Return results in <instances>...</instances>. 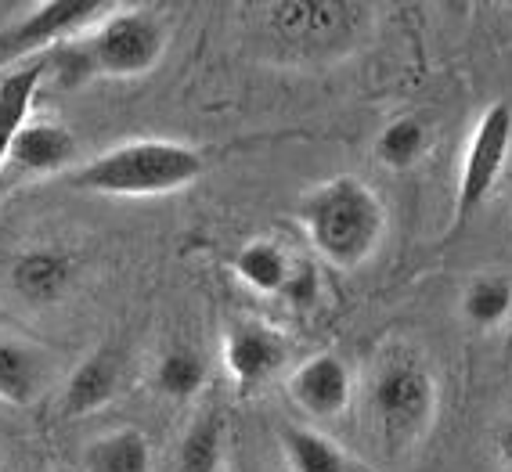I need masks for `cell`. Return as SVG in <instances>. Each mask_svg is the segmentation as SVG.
I'll use <instances>...</instances> for the list:
<instances>
[{
	"mask_svg": "<svg viewBox=\"0 0 512 472\" xmlns=\"http://www.w3.org/2000/svg\"><path fill=\"white\" fill-rule=\"evenodd\" d=\"M40 386H44V361L37 350L15 339H0V400L33 404Z\"/></svg>",
	"mask_w": 512,
	"mask_h": 472,
	"instance_id": "cell-14",
	"label": "cell"
},
{
	"mask_svg": "<svg viewBox=\"0 0 512 472\" xmlns=\"http://www.w3.org/2000/svg\"><path fill=\"white\" fill-rule=\"evenodd\" d=\"M285 350L282 339L264 325H235L224 339V364H228V375L235 379L238 390H256L264 379L282 368Z\"/></svg>",
	"mask_w": 512,
	"mask_h": 472,
	"instance_id": "cell-8",
	"label": "cell"
},
{
	"mask_svg": "<svg viewBox=\"0 0 512 472\" xmlns=\"http://www.w3.org/2000/svg\"><path fill=\"white\" fill-rule=\"evenodd\" d=\"M112 11H116V4H101V0H44V4H33L26 19H19L15 26L0 33V62L65 44L83 26H91L98 19L105 22Z\"/></svg>",
	"mask_w": 512,
	"mask_h": 472,
	"instance_id": "cell-7",
	"label": "cell"
},
{
	"mask_svg": "<svg viewBox=\"0 0 512 472\" xmlns=\"http://www.w3.org/2000/svg\"><path fill=\"white\" fill-rule=\"evenodd\" d=\"M422 148H426V127H422L415 116L394 119V123L379 134V141H375V155H379L386 166H394V170H408L422 155Z\"/></svg>",
	"mask_w": 512,
	"mask_h": 472,
	"instance_id": "cell-19",
	"label": "cell"
},
{
	"mask_svg": "<svg viewBox=\"0 0 512 472\" xmlns=\"http://www.w3.org/2000/svg\"><path fill=\"white\" fill-rule=\"evenodd\" d=\"M76 278V260L65 249H26L11 267V285L33 307L62 300Z\"/></svg>",
	"mask_w": 512,
	"mask_h": 472,
	"instance_id": "cell-9",
	"label": "cell"
},
{
	"mask_svg": "<svg viewBox=\"0 0 512 472\" xmlns=\"http://www.w3.org/2000/svg\"><path fill=\"white\" fill-rule=\"evenodd\" d=\"M289 260L275 242H249L235 253V274L256 292H282L289 282Z\"/></svg>",
	"mask_w": 512,
	"mask_h": 472,
	"instance_id": "cell-18",
	"label": "cell"
},
{
	"mask_svg": "<svg viewBox=\"0 0 512 472\" xmlns=\"http://www.w3.org/2000/svg\"><path fill=\"white\" fill-rule=\"evenodd\" d=\"M502 458H505V465H509V472H512V422L505 426V433H502Z\"/></svg>",
	"mask_w": 512,
	"mask_h": 472,
	"instance_id": "cell-24",
	"label": "cell"
},
{
	"mask_svg": "<svg viewBox=\"0 0 512 472\" xmlns=\"http://www.w3.org/2000/svg\"><path fill=\"white\" fill-rule=\"evenodd\" d=\"M166 26L156 11L148 8H116L101 22L91 40L98 73L105 76H145L163 58Z\"/></svg>",
	"mask_w": 512,
	"mask_h": 472,
	"instance_id": "cell-3",
	"label": "cell"
},
{
	"mask_svg": "<svg viewBox=\"0 0 512 472\" xmlns=\"http://www.w3.org/2000/svg\"><path fill=\"white\" fill-rule=\"evenodd\" d=\"M224 447V415L202 411L177 447V472H217Z\"/></svg>",
	"mask_w": 512,
	"mask_h": 472,
	"instance_id": "cell-17",
	"label": "cell"
},
{
	"mask_svg": "<svg viewBox=\"0 0 512 472\" xmlns=\"http://www.w3.org/2000/svg\"><path fill=\"white\" fill-rule=\"evenodd\" d=\"M44 76H47V62L37 58V62L11 69V73L0 80V170L8 166L11 145H15V137L26 127L29 105L37 98Z\"/></svg>",
	"mask_w": 512,
	"mask_h": 472,
	"instance_id": "cell-13",
	"label": "cell"
},
{
	"mask_svg": "<svg viewBox=\"0 0 512 472\" xmlns=\"http://www.w3.org/2000/svg\"><path fill=\"white\" fill-rule=\"evenodd\" d=\"M0 472H4V465H0Z\"/></svg>",
	"mask_w": 512,
	"mask_h": 472,
	"instance_id": "cell-26",
	"label": "cell"
},
{
	"mask_svg": "<svg viewBox=\"0 0 512 472\" xmlns=\"http://www.w3.org/2000/svg\"><path fill=\"white\" fill-rule=\"evenodd\" d=\"M462 310L473 325H498V321L509 318L512 310V285L509 278H476L466 289V300H462Z\"/></svg>",
	"mask_w": 512,
	"mask_h": 472,
	"instance_id": "cell-20",
	"label": "cell"
},
{
	"mask_svg": "<svg viewBox=\"0 0 512 472\" xmlns=\"http://www.w3.org/2000/svg\"><path fill=\"white\" fill-rule=\"evenodd\" d=\"M206 173L199 148L181 141H127L94 155L91 163L69 177L73 188L87 195H112V199H152L195 184Z\"/></svg>",
	"mask_w": 512,
	"mask_h": 472,
	"instance_id": "cell-1",
	"label": "cell"
},
{
	"mask_svg": "<svg viewBox=\"0 0 512 472\" xmlns=\"http://www.w3.org/2000/svg\"><path fill=\"white\" fill-rule=\"evenodd\" d=\"M368 11L357 4H329V0H282L267 4V26L293 51H329L361 26Z\"/></svg>",
	"mask_w": 512,
	"mask_h": 472,
	"instance_id": "cell-6",
	"label": "cell"
},
{
	"mask_svg": "<svg viewBox=\"0 0 512 472\" xmlns=\"http://www.w3.org/2000/svg\"><path fill=\"white\" fill-rule=\"evenodd\" d=\"M119 390V357L116 350H94L87 361L69 375L65 382L62 411L69 418L91 415V411L105 408Z\"/></svg>",
	"mask_w": 512,
	"mask_h": 472,
	"instance_id": "cell-12",
	"label": "cell"
},
{
	"mask_svg": "<svg viewBox=\"0 0 512 472\" xmlns=\"http://www.w3.org/2000/svg\"><path fill=\"white\" fill-rule=\"evenodd\" d=\"M47 73L55 76L58 87H83V83L98 76V62H94V51H91V40L87 44H73V40H65V44L51 47L47 51Z\"/></svg>",
	"mask_w": 512,
	"mask_h": 472,
	"instance_id": "cell-22",
	"label": "cell"
},
{
	"mask_svg": "<svg viewBox=\"0 0 512 472\" xmlns=\"http://www.w3.org/2000/svg\"><path fill=\"white\" fill-rule=\"evenodd\" d=\"M437 404V382L426 364L394 361L386 364L372 386V411L390 444H404L426 429Z\"/></svg>",
	"mask_w": 512,
	"mask_h": 472,
	"instance_id": "cell-4",
	"label": "cell"
},
{
	"mask_svg": "<svg viewBox=\"0 0 512 472\" xmlns=\"http://www.w3.org/2000/svg\"><path fill=\"white\" fill-rule=\"evenodd\" d=\"M76 137L58 123H26L22 134L11 145L8 163L29 177H47V173H62L65 166L76 163Z\"/></svg>",
	"mask_w": 512,
	"mask_h": 472,
	"instance_id": "cell-11",
	"label": "cell"
},
{
	"mask_svg": "<svg viewBox=\"0 0 512 472\" xmlns=\"http://www.w3.org/2000/svg\"><path fill=\"white\" fill-rule=\"evenodd\" d=\"M87 472H152V447L141 429H119L83 454Z\"/></svg>",
	"mask_w": 512,
	"mask_h": 472,
	"instance_id": "cell-16",
	"label": "cell"
},
{
	"mask_svg": "<svg viewBox=\"0 0 512 472\" xmlns=\"http://www.w3.org/2000/svg\"><path fill=\"white\" fill-rule=\"evenodd\" d=\"M512 148V109L505 101H494L491 109L480 116L473 130V141L466 148V163L458 177L455 195V227H466L480 202L491 195V188L502 177V166Z\"/></svg>",
	"mask_w": 512,
	"mask_h": 472,
	"instance_id": "cell-5",
	"label": "cell"
},
{
	"mask_svg": "<svg viewBox=\"0 0 512 472\" xmlns=\"http://www.w3.org/2000/svg\"><path fill=\"white\" fill-rule=\"evenodd\" d=\"M303 231L325 260L336 267H357L375 253L383 238V202L357 177H336L303 195L296 209Z\"/></svg>",
	"mask_w": 512,
	"mask_h": 472,
	"instance_id": "cell-2",
	"label": "cell"
},
{
	"mask_svg": "<svg viewBox=\"0 0 512 472\" xmlns=\"http://www.w3.org/2000/svg\"><path fill=\"white\" fill-rule=\"evenodd\" d=\"M282 296L293 303V307H311V303L318 300V274H314V267H303V264L293 267Z\"/></svg>",
	"mask_w": 512,
	"mask_h": 472,
	"instance_id": "cell-23",
	"label": "cell"
},
{
	"mask_svg": "<svg viewBox=\"0 0 512 472\" xmlns=\"http://www.w3.org/2000/svg\"><path fill=\"white\" fill-rule=\"evenodd\" d=\"M282 451L293 472H361L347 454L332 444L329 436L303 426L282 429Z\"/></svg>",
	"mask_w": 512,
	"mask_h": 472,
	"instance_id": "cell-15",
	"label": "cell"
},
{
	"mask_svg": "<svg viewBox=\"0 0 512 472\" xmlns=\"http://www.w3.org/2000/svg\"><path fill=\"white\" fill-rule=\"evenodd\" d=\"M505 361L512 364V328H509V336H505Z\"/></svg>",
	"mask_w": 512,
	"mask_h": 472,
	"instance_id": "cell-25",
	"label": "cell"
},
{
	"mask_svg": "<svg viewBox=\"0 0 512 472\" xmlns=\"http://www.w3.org/2000/svg\"><path fill=\"white\" fill-rule=\"evenodd\" d=\"M289 390H293L296 404H300L307 415H318V418H329L339 415V411L347 408L350 400V372L347 364L339 361L332 354H318L311 357L307 364H300L289 382Z\"/></svg>",
	"mask_w": 512,
	"mask_h": 472,
	"instance_id": "cell-10",
	"label": "cell"
},
{
	"mask_svg": "<svg viewBox=\"0 0 512 472\" xmlns=\"http://www.w3.org/2000/svg\"><path fill=\"white\" fill-rule=\"evenodd\" d=\"M202 382H206V361L192 350H170L156 368V386L174 400L195 397Z\"/></svg>",
	"mask_w": 512,
	"mask_h": 472,
	"instance_id": "cell-21",
	"label": "cell"
}]
</instances>
